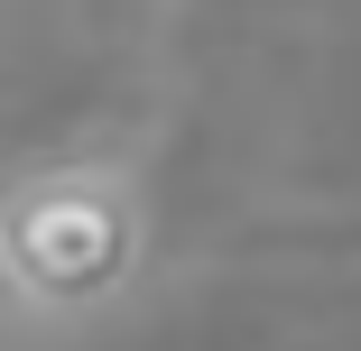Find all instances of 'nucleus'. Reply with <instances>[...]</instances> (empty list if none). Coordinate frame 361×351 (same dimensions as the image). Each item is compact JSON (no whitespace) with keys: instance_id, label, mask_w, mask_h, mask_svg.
<instances>
[{"instance_id":"obj_1","label":"nucleus","mask_w":361,"mask_h":351,"mask_svg":"<svg viewBox=\"0 0 361 351\" xmlns=\"http://www.w3.org/2000/svg\"><path fill=\"white\" fill-rule=\"evenodd\" d=\"M149 268V203L121 167H37L0 185V287L28 314L121 305Z\"/></svg>"}]
</instances>
